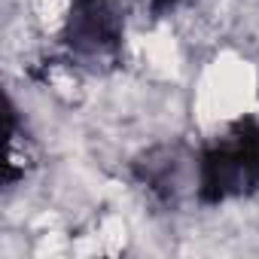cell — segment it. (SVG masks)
Returning <instances> with one entry per match:
<instances>
[{"instance_id": "2", "label": "cell", "mask_w": 259, "mask_h": 259, "mask_svg": "<svg viewBox=\"0 0 259 259\" xmlns=\"http://www.w3.org/2000/svg\"><path fill=\"white\" fill-rule=\"evenodd\" d=\"M61 55L85 73H110L122 64L125 16L116 0H70L58 34Z\"/></svg>"}, {"instance_id": "3", "label": "cell", "mask_w": 259, "mask_h": 259, "mask_svg": "<svg viewBox=\"0 0 259 259\" xmlns=\"http://www.w3.org/2000/svg\"><path fill=\"white\" fill-rule=\"evenodd\" d=\"M183 153H186L183 144H159V147L141 153L132 162L135 180L153 198H159L168 207H177V201L183 195V186H186V171H183L186 159H183Z\"/></svg>"}, {"instance_id": "4", "label": "cell", "mask_w": 259, "mask_h": 259, "mask_svg": "<svg viewBox=\"0 0 259 259\" xmlns=\"http://www.w3.org/2000/svg\"><path fill=\"white\" fill-rule=\"evenodd\" d=\"M144 4H147V10H150L153 19H165V16H174V13L192 7L195 0H144Z\"/></svg>"}, {"instance_id": "1", "label": "cell", "mask_w": 259, "mask_h": 259, "mask_svg": "<svg viewBox=\"0 0 259 259\" xmlns=\"http://www.w3.org/2000/svg\"><path fill=\"white\" fill-rule=\"evenodd\" d=\"M259 192V119L238 116L195 156L198 204H226Z\"/></svg>"}]
</instances>
